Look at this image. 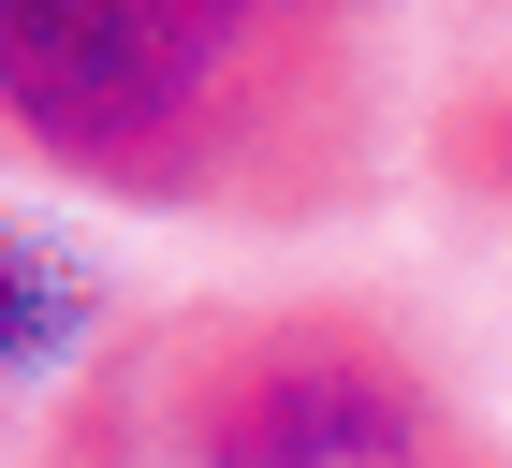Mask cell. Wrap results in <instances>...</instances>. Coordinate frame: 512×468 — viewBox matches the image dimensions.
I'll return each mask as SVG.
<instances>
[{
    "mask_svg": "<svg viewBox=\"0 0 512 468\" xmlns=\"http://www.w3.org/2000/svg\"><path fill=\"white\" fill-rule=\"evenodd\" d=\"M454 176H469V191H498V205H512V88H498V103L469 117V132H454Z\"/></svg>",
    "mask_w": 512,
    "mask_h": 468,
    "instance_id": "3957f363",
    "label": "cell"
},
{
    "mask_svg": "<svg viewBox=\"0 0 512 468\" xmlns=\"http://www.w3.org/2000/svg\"><path fill=\"white\" fill-rule=\"evenodd\" d=\"M30 468H498L381 293H205L44 395Z\"/></svg>",
    "mask_w": 512,
    "mask_h": 468,
    "instance_id": "7a4b0ae2",
    "label": "cell"
},
{
    "mask_svg": "<svg viewBox=\"0 0 512 468\" xmlns=\"http://www.w3.org/2000/svg\"><path fill=\"white\" fill-rule=\"evenodd\" d=\"M0 439H15V410H0Z\"/></svg>",
    "mask_w": 512,
    "mask_h": 468,
    "instance_id": "277c9868",
    "label": "cell"
},
{
    "mask_svg": "<svg viewBox=\"0 0 512 468\" xmlns=\"http://www.w3.org/2000/svg\"><path fill=\"white\" fill-rule=\"evenodd\" d=\"M381 147L395 0H0V161L118 220L308 234Z\"/></svg>",
    "mask_w": 512,
    "mask_h": 468,
    "instance_id": "6da1fadb",
    "label": "cell"
}]
</instances>
